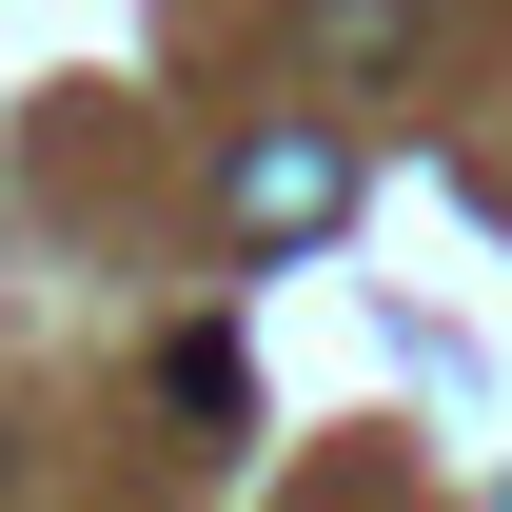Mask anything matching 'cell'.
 Segmentation results:
<instances>
[{
  "mask_svg": "<svg viewBox=\"0 0 512 512\" xmlns=\"http://www.w3.org/2000/svg\"><path fill=\"white\" fill-rule=\"evenodd\" d=\"M217 217H237V237H256V256H316V237H335V217H355V158H335V138H316V119H256V138H237V158H217Z\"/></svg>",
  "mask_w": 512,
  "mask_h": 512,
  "instance_id": "cell-1",
  "label": "cell"
},
{
  "mask_svg": "<svg viewBox=\"0 0 512 512\" xmlns=\"http://www.w3.org/2000/svg\"><path fill=\"white\" fill-rule=\"evenodd\" d=\"M316 60H335V79H375V60H414V0H316Z\"/></svg>",
  "mask_w": 512,
  "mask_h": 512,
  "instance_id": "cell-2",
  "label": "cell"
},
{
  "mask_svg": "<svg viewBox=\"0 0 512 512\" xmlns=\"http://www.w3.org/2000/svg\"><path fill=\"white\" fill-rule=\"evenodd\" d=\"M158 394H178L197 434H237V414H256V375H237V335H178V375H158Z\"/></svg>",
  "mask_w": 512,
  "mask_h": 512,
  "instance_id": "cell-3",
  "label": "cell"
}]
</instances>
